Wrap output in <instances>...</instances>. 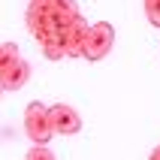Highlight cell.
Listing matches in <instances>:
<instances>
[{
    "label": "cell",
    "mask_w": 160,
    "mask_h": 160,
    "mask_svg": "<svg viewBox=\"0 0 160 160\" xmlns=\"http://www.w3.org/2000/svg\"><path fill=\"white\" fill-rule=\"evenodd\" d=\"M24 133L30 136L33 145H48V139L54 136L52 118H48V106H42L39 100L27 103V109H24Z\"/></svg>",
    "instance_id": "6da1fadb"
},
{
    "label": "cell",
    "mask_w": 160,
    "mask_h": 160,
    "mask_svg": "<svg viewBox=\"0 0 160 160\" xmlns=\"http://www.w3.org/2000/svg\"><path fill=\"white\" fill-rule=\"evenodd\" d=\"M112 45H115V27L109 24V21H97V24H91V30H88L85 54H82V58H88V61H103V58L112 52Z\"/></svg>",
    "instance_id": "7a4b0ae2"
},
{
    "label": "cell",
    "mask_w": 160,
    "mask_h": 160,
    "mask_svg": "<svg viewBox=\"0 0 160 160\" xmlns=\"http://www.w3.org/2000/svg\"><path fill=\"white\" fill-rule=\"evenodd\" d=\"M48 118H52L54 133L72 136V133H79V130H82L79 112H76L72 106H67V103H54V106H48Z\"/></svg>",
    "instance_id": "3957f363"
},
{
    "label": "cell",
    "mask_w": 160,
    "mask_h": 160,
    "mask_svg": "<svg viewBox=\"0 0 160 160\" xmlns=\"http://www.w3.org/2000/svg\"><path fill=\"white\" fill-rule=\"evenodd\" d=\"M88 30H91V24H88L82 15L76 18L72 24H67V27L61 30V33H63V52H67V58H82V54H85Z\"/></svg>",
    "instance_id": "277c9868"
},
{
    "label": "cell",
    "mask_w": 160,
    "mask_h": 160,
    "mask_svg": "<svg viewBox=\"0 0 160 160\" xmlns=\"http://www.w3.org/2000/svg\"><path fill=\"white\" fill-rule=\"evenodd\" d=\"M27 79H30V63H27L24 58H21V61H18L9 72H0L3 91H18L21 85H27Z\"/></svg>",
    "instance_id": "5b68a950"
},
{
    "label": "cell",
    "mask_w": 160,
    "mask_h": 160,
    "mask_svg": "<svg viewBox=\"0 0 160 160\" xmlns=\"http://www.w3.org/2000/svg\"><path fill=\"white\" fill-rule=\"evenodd\" d=\"M30 6L45 9V12H52V15H67V12H79L76 0H30Z\"/></svg>",
    "instance_id": "8992f818"
},
{
    "label": "cell",
    "mask_w": 160,
    "mask_h": 160,
    "mask_svg": "<svg viewBox=\"0 0 160 160\" xmlns=\"http://www.w3.org/2000/svg\"><path fill=\"white\" fill-rule=\"evenodd\" d=\"M18 61H21V58H18V45L15 42H6L0 48V72H9Z\"/></svg>",
    "instance_id": "52a82bcc"
},
{
    "label": "cell",
    "mask_w": 160,
    "mask_h": 160,
    "mask_svg": "<svg viewBox=\"0 0 160 160\" xmlns=\"http://www.w3.org/2000/svg\"><path fill=\"white\" fill-rule=\"evenodd\" d=\"M142 6H145L148 21H151L154 27H160V0H142Z\"/></svg>",
    "instance_id": "ba28073f"
},
{
    "label": "cell",
    "mask_w": 160,
    "mask_h": 160,
    "mask_svg": "<svg viewBox=\"0 0 160 160\" xmlns=\"http://www.w3.org/2000/svg\"><path fill=\"white\" fill-rule=\"evenodd\" d=\"M24 160H54V154H52L48 145H33V148L24 154Z\"/></svg>",
    "instance_id": "9c48e42d"
},
{
    "label": "cell",
    "mask_w": 160,
    "mask_h": 160,
    "mask_svg": "<svg viewBox=\"0 0 160 160\" xmlns=\"http://www.w3.org/2000/svg\"><path fill=\"white\" fill-rule=\"evenodd\" d=\"M148 160H160V145H157V148H154V154H151V157H148Z\"/></svg>",
    "instance_id": "30bf717a"
}]
</instances>
